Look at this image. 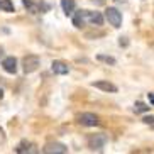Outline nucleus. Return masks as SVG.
Returning <instances> with one entry per match:
<instances>
[{
    "instance_id": "obj_1",
    "label": "nucleus",
    "mask_w": 154,
    "mask_h": 154,
    "mask_svg": "<svg viewBox=\"0 0 154 154\" xmlns=\"http://www.w3.org/2000/svg\"><path fill=\"white\" fill-rule=\"evenodd\" d=\"M39 66H41V59H39V56H36V54H27L22 59V69H24L26 75H31V73L37 71Z\"/></svg>"
},
{
    "instance_id": "obj_2",
    "label": "nucleus",
    "mask_w": 154,
    "mask_h": 154,
    "mask_svg": "<svg viewBox=\"0 0 154 154\" xmlns=\"http://www.w3.org/2000/svg\"><path fill=\"white\" fill-rule=\"evenodd\" d=\"M105 19L109 20V24L112 27L119 29L122 26V12L115 7H109V9L105 10Z\"/></svg>"
},
{
    "instance_id": "obj_3",
    "label": "nucleus",
    "mask_w": 154,
    "mask_h": 154,
    "mask_svg": "<svg viewBox=\"0 0 154 154\" xmlns=\"http://www.w3.org/2000/svg\"><path fill=\"white\" fill-rule=\"evenodd\" d=\"M107 140H109V137L105 136V134H93V136L88 137V147H90L91 151H102L105 147V144H107Z\"/></svg>"
},
{
    "instance_id": "obj_4",
    "label": "nucleus",
    "mask_w": 154,
    "mask_h": 154,
    "mask_svg": "<svg viewBox=\"0 0 154 154\" xmlns=\"http://www.w3.org/2000/svg\"><path fill=\"white\" fill-rule=\"evenodd\" d=\"M76 120H78L80 125H85V127H95V125H98V124H100L98 117H97L95 113H91V112L80 113V115L76 117Z\"/></svg>"
},
{
    "instance_id": "obj_5",
    "label": "nucleus",
    "mask_w": 154,
    "mask_h": 154,
    "mask_svg": "<svg viewBox=\"0 0 154 154\" xmlns=\"http://www.w3.org/2000/svg\"><path fill=\"white\" fill-rule=\"evenodd\" d=\"M42 152L44 154H66L68 152V147L63 142H48L42 147Z\"/></svg>"
},
{
    "instance_id": "obj_6",
    "label": "nucleus",
    "mask_w": 154,
    "mask_h": 154,
    "mask_svg": "<svg viewBox=\"0 0 154 154\" xmlns=\"http://www.w3.org/2000/svg\"><path fill=\"white\" fill-rule=\"evenodd\" d=\"M85 17H86V22L91 24V26H97L100 27L102 24H103V15L100 14V12H91V10H85Z\"/></svg>"
},
{
    "instance_id": "obj_7",
    "label": "nucleus",
    "mask_w": 154,
    "mask_h": 154,
    "mask_svg": "<svg viewBox=\"0 0 154 154\" xmlns=\"http://www.w3.org/2000/svg\"><path fill=\"white\" fill-rule=\"evenodd\" d=\"M91 86H95V88H98V90H102V91H107V93H115V91H117V86L113 85V83L107 82V80L93 82V83H91Z\"/></svg>"
},
{
    "instance_id": "obj_8",
    "label": "nucleus",
    "mask_w": 154,
    "mask_h": 154,
    "mask_svg": "<svg viewBox=\"0 0 154 154\" xmlns=\"http://www.w3.org/2000/svg\"><path fill=\"white\" fill-rule=\"evenodd\" d=\"M51 71L54 75H68L69 68H68V64L63 63V61H53L51 63Z\"/></svg>"
},
{
    "instance_id": "obj_9",
    "label": "nucleus",
    "mask_w": 154,
    "mask_h": 154,
    "mask_svg": "<svg viewBox=\"0 0 154 154\" xmlns=\"http://www.w3.org/2000/svg\"><path fill=\"white\" fill-rule=\"evenodd\" d=\"M2 66H4V69L7 73L14 75V73L17 71V59H15L14 56H9V58H5L4 61H2Z\"/></svg>"
},
{
    "instance_id": "obj_10",
    "label": "nucleus",
    "mask_w": 154,
    "mask_h": 154,
    "mask_svg": "<svg viewBox=\"0 0 154 154\" xmlns=\"http://www.w3.org/2000/svg\"><path fill=\"white\" fill-rule=\"evenodd\" d=\"M14 151H15L17 154H24V152H37L36 146L32 144V142H27V140H22V142H20V144H19Z\"/></svg>"
},
{
    "instance_id": "obj_11",
    "label": "nucleus",
    "mask_w": 154,
    "mask_h": 154,
    "mask_svg": "<svg viewBox=\"0 0 154 154\" xmlns=\"http://www.w3.org/2000/svg\"><path fill=\"white\" fill-rule=\"evenodd\" d=\"M73 24H75V27L82 29L83 26L86 24V17H85V10H78L76 14L73 15Z\"/></svg>"
},
{
    "instance_id": "obj_12",
    "label": "nucleus",
    "mask_w": 154,
    "mask_h": 154,
    "mask_svg": "<svg viewBox=\"0 0 154 154\" xmlns=\"http://www.w3.org/2000/svg\"><path fill=\"white\" fill-rule=\"evenodd\" d=\"M75 7H76L75 0H61V9L66 15H71L75 12Z\"/></svg>"
},
{
    "instance_id": "obj_13",
    "label": "nucleus",
    "mask_w": 154,
    "mask_h": 154,
    "mask_svg": "<svg viewBox=\"0 0 154 154\" xmlns=\"http://www.w3.org/2000/svg\"><path fill=\"white\" fill-rule=\"evenodd\" d=\"M22 4H24V7H26L31 14H37V12H39V5L34 4L32 0H22Z\"/></svg>"
},
{
    "instance_id": "obj_14",
    "label": "nucleus",
    "mask_w": 154,
    "mask_h": 154,
    "mask_svg": "<svg viewBox=\"0 0 154 154\" xmlns=\"http://www.w3.org/2000/svg\"><path fill=\"white\" fill-rule=\"evenodd\" d=\"M0 10H4V12H14L12 0H0Z\"/></svg>"
},
{
    "instance_id": "obj_15",
    "label": "nucleus",
    "mask_w": 154,
    "mask_h": 154,
    "mask_svg": "<svg viewBox=\"0 0 154 154\" xmlns=\"http://www.w3.org/2000/svg\"><path fill=\"white\" fill-rule=\"evenodd\" d=\"M149 105L142 103V102H136V105H134V112L136 113H140V112H149Z\"/></svg>"
},
{
    "instance_id": "obj_16",
    "label": "nucleus",
    "mask_w": 154,
    "mask_h": 154,
    "mask_svg": "<svg viewBox=\"0 0 154 154\" xmlns=\"http://www.w3.org/2000/svg\"><path fill=\"white\" fill-rule=\"evenodd\" d=\"M97 59H98V61H103V63H107V64H115V58H112V56L98 54V56H97Z\"/></svg>"
},
{
    "instance_id": "obj_17",
    "label": "nucleus",
    "mask_w": 154,
    "mask_h": 154,
    "mask_svg": "<svg viewBox=\"0 0 154 154\" xmlns=\"http://www.w3.org/2000/svg\"><path fill=\"white\" fill-rule=\"evenodd\" d=\"M142 122L147 124V125H152L154 127V115H146V117L142 119Z\"/></svg>"
},
{
    "instance_id": "obj_18",
    "label": "nucleus",
    "mask_w": 154,
    "mask_h": 154,
    "mask_svg": "<svg viewBox=\"0 0 154 154\" xmlns=\"http://www.w3.org/2000/svg\"><path fill=\"white\" fill-rule=\"evenodd\" d=\"M5 142V132H4V129L0 127V144H4Z\"/></svg>"
},
{
    "instance_id": "obj_19",
    "label": "nucleus",
    "mask_w": 154,
    "mask_h": 154,
    "mask_svg": "<svg viewBox=\"0 0 154 154\" xmlns=\"http://www.w3.org/2000/svg\"><path fill=\"white\" fill-rule=\"evenodd\" d=\"M147 97H149V102H151V105H154V93H147Z\"/></svg>"
},
{
    "instance_id": "obj_20",
    "label": "nucleus",
    "mask_w": 154,
    "mask_h": 154,
    "mask_svg": "<svg viewBox=\"0 0 154 154\" xmlns=\"http://www.w3.org/2000/svg\"><path fill=\"white\" fill-rule=\"evenodd\" d=\"M4 98V90H2V88H0V100Z\"/></svg>"
},
{
    "instance_id": "obj_21",
    "label": "nucleus",
    "mask_w": 154,
    "mask_h": 154,
    "mask_svg": "<svg viewBox=\"0 0 154 154\" xmlns=\"http://www.w3.org/2000/svg\"><path fill=\"white\" fill-rule=\"evenodd\" d=\"M2 53H4V49H2V46H0V58H2Z\"/></svg>"
}]
</instances>
